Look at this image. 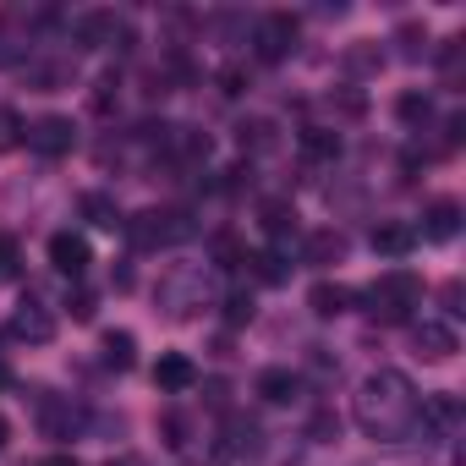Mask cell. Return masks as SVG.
Returning <instances> with one entry per match:
<instances>
[{"label":"cell","instance_id":"f546056e","mask_svg":"<svg viewBox=\"0 0 466 466\" xmlns=\"http://www.w3.org/2000/svg\"><path fill=\"white\" fill-rule=\"evenodd\" d=\"M66 308H72V319H83V324L94 319V297H88V291H77V297H72Z\"/></svg>","mask_w":466,"mask_h":466},{"label":"cell","instance_id":"ac0fdd59","mask_svg":"<svg viewBox=\"0 0 466 466\" xmlns=\"http://www.w3.org/2000/svg\"><path fill=\"white\" fill-rule=\"evenodd\" d=\"M302 258L308 264H340L346 258V237H340V230H313L308 248H302Z\"/></svg>","mask_w":466,"mask_h":466},{"label":"cell","instance_id":"7c38bea8","mask_svg":"<svg viewBox=\"0 0 466 466\" xmlns=\"http://www.w3.org/2000/svg\"><path fill=\"white\" fill-rule=\"evenodd\" d=\"M461 422V400L455 395H428L422 400V417H417V433L422 439H450Z\"/></svg>","mask_w":466,"mask_h":466},{"label":"cell","instance_id":"5bb4252c","mask_svg":"<svg viewBox=\"0 0 466 466\" xmlns=\"http://www.w3.org/2000/svg\"><path fill=\"white\" fill-rule=\"evenodd\" d=\"M461 230V203L455 198H433L428 208H422V230L417 237H428V242H450Z\"/></svg>","mask_w":466,"mask_h":466},{"label":"cell","instance_id":"836d02e7","mask_svg":"<svg viewBox=\"0 0 466 466\" xmlns=\"http://www.w3.org/2000/svg\"><path fill=\"white\" fill-rule=\"evenodd\" d=\"M6 439H12V422H6V417H0V450H6Z\"/></svg>","mask_w":466,"mask_h":466},{"label":"cell","instance_id":"ba28073f","mask_svg":"<svg viewBox=\"0 0 466 466\" xmlns=\"http://www.w3.org/2000/svg\"><path fill=\"white\" fill-rule=\"evenodd\" d=\"M34 154H45V159H61V154H72V143H77V127L66 121V116H39L34 127H28V137H23Z\"/></svg>","mask_w":466,"mask_h":466},{"label":"cell","instance_id":"e575fe53","mask_svg":"<svg viewBox=\"0 0 466 466\" xmlns=\"http://www.w3.org/2000/svg\"><path fill=\"white\" fill-rule=\"evenodd\" d=\"M6 384H12V373H6V362H0V390H6Z\"/></svg>","mask_w":466,"mask_h":466},{"label":"cell","instance_id":"d6a6232c","mask_svg":"<svg viewBox=\"0 0 466 466\" xmlns=\"http://www.w3.org/2000/svg\"><path fill=\"white\" fill-rule=\"evenodd\" d=\"M23 61V45H6V39H0V66H17Z\"/></svg>","mask_w":466,"mask_h":466},{"label":"cell","instance_id":"9a60e30c","mask_svg":"<svg viewBox=\"0 0 466 466\" xmlns=\"http://www.w3.org/2000/svg\"><path fill=\"white\" fill-rule=\"evenodd\" d=\"M308 308H313L319 319H340V313H351V308H357V291H351V286H340V280H319V286L308 291Z\"/></svg>","mask_w":466,"mask_h":466},{"label":"cell","instance_id":"d6986e66","mask_svg":"<svg viewBox=\"0 0 466 466\" xmlns=\"http://www.w3.org/2000/svg\"><path fill=\"white\" fill-rule=\"evenodd\" d=\"M297 143H302V154H308V159H335V154H340V137H335L329 127H302V137H297Z\"/></svg>","mask_w":466,"mask_h":466},{"label":"cell","instance_id":"2e32d148","mask_svg":"<svg viewBox=\"0 0 466 466\" xmlns=\"http://www.w3.org/2000/svg\"><path fill=\"white\" fill-rule=\"evenodd\" d=\"M417 248V225H406V219H384V225H373V253H384V258H406Z\"/></svg>","mask_w":466,"mask_h":466},{"label":"cell","instance_id":"1f68e13d","mask_svg":"<svg viewBox=\"0 0 466 466\" xmlns=\"http://www.w3.org/2000/svg\"><path fill=\"white\" fill-rule=\"evenodd\" d=\"M39 466H83V461H77V455H72V450H56V455H45V461H39Z\"/></svg>","mask_w":466,"mask_h":466},{"label":"cell","instance_id":"52a82bcc","mask_svg":"<svg viewBox=\"0 0 466 466\" xmlns=\"http://www.w3.org/2000/svg\"><path fill=\"white\" fill-rule=\"evenodd\" d=\"M77 45L105 50V45H132V23L121 12H83L77 17Z\"/></svg>","mask_w":466,"mask_h":466},{"label":"cell","instance_id":"83f0119b","mask_svg":"<svg viewBox=\"0 0 466 466\" xmlns=\"http://www.w3.org/2000/svg\"><path fill=\"white\" fill-rule=\"evenodd\" d=\"M23 269V253H17V242L12 237H0V275H17Z\"/></svg>","mask_w":466,"mask_h":466},{"label":"cell","instance_id":"30bf717a","mask_svg":"<svg viewBox=\"0 0 466 466\" xmlns=\"http://www.w3.org/2000/svg\"><path fill=\"white\" fill-rule=\"evenodd\" d=\"M50 264H56V275L83 280V275H88V264H94L88 237H77V230H56V237H50Z\"/></svg>","mask_w":466,"mask_h":466},{"label":"cell","instance_id":"8fae6325","mask_svg":"<svg viewBox=\"0 0 466 466\" xmlns=\"http://www.w3.org/2000/svg\"><path fill=\"white\" fill-rule=\"evenodd\" d=\"M12 335H17V340H34V346H50V340H56V313H50L45 302L23 297L17 313H12Z\"/></svg>","mask_w":466,"mask_h":466},{"label":"cell","instance_id":"277c9868","mask_svg":"<svg viewBox=\"0 0 466 466\" xmlns=\"http://www.w3.org/2000/svg\"><path fill=\"white\" fill-rule=\"evenodd\" d=\"M121 225H127L132 248H143V253H154V248H176V242L192 237V219H187L181 208H143V214H132V219H121Z\"/></svg>","mask_w":466,"mask_h":466},{"label":"cell","instance_id":"4fadbf2b","mask_svg":"<svg viewBox=\"0 0 466 466\" xmlns=\"http://www.w3.org/2000/svg\"><path fill=\"white\" fill-rule=\"evenodd\" d=\"M154 384H159L165 395H187V390L198 384V362H192L187 351H165V357L154 362Z\"/></svg>","mask_w":466,"mask_h":466},{"label":"cell","instance_id":"ffe728a7","mask_svg":"<svg viewBox=\"0 0 466 466\" xmlns=\"http://www.w3.org/2000/svg\"><path fill=\"white\" fill-rule=\"evenodd\" d=\"M83 214H88L99 230H116V225H121V208H116V198H105V192H83Z\"/></svg>","mask_w":466,"mask_h":466},{"label":"cell","instance_id":"7402d4cb","mask_svg":"<svg viewBox=\"0 0 466 466\" xmlns=\"http://www.w3.org/2000/svg\"><path fill=\"white\" fill-rule=\"evenodd\" d=\"M264 230H269L275 242H280V237H291V230H297V208H291V203H280V198H275V203H264Z\"/></svg>","mask_w":466,"mask_h":466},{"label":"cell","instance_id":"4316f807","mask_svg":"<svg viewBox=\"0 0 466 466\" xmlns=\"http://www.w3.org/2000/svg\"><path fill=\"white\" fill-rule=\"evenodd\" d=\"M225 319H230V324H248V319H253V297H248V291H230V297H225Z\"/></svg>","mask_w":466,"mask_h":466},{"label":"cell","instance_id":"cb8c5ba5","mask_svg":"<svg viewBox=\"0 0 466 466\" xmlns=\"http://www.w3.org/2000/svg\"><path fill=\"white\" fill-rule=\"evenodd\" d=\"M395 116H400V121H411V127H417V121H428V116H433V99H428V94H417V88H411V94H400V99H395Z\"/></svg>","mask_w":466,"mask_h":466},{"label":"cell","instance_id":"5b68a950","mask_svg":"<svg viewBox=\"0 0 466 466\" xmlns=\"http://www.w3.org/2000/svg\"><path fill=\"white\" fill-rule=\"evenodd\" d=\"M83 428H88V411H83L72 395H45V400H39V433H45V439L72 444V439H83Z\"/></svg>","mask_w":466,"mask_h":466},{"label":"cell","instance_id":"603a6c76","mask_svg":"<svg viewBox=\"0 0 466 466\" xmlns=\"http://www.w3.org/2000/svg\"><path fill=\"white\" fill-rule=\"evenodd\" d=\"M23 137H28V121H23L12 105H0V154H12Z\"/></svg>","mask_w":466,"mask_h":466},{"label":"cell","instance_id":"484cf974","mask_svg":"<svg viewBox=\"0 0 466 466\" xmlns=\"http://www.w3.org/2000/svg\"><path fill=\"white\" fill-rule=\"evenodd\" d=\"M242 148H275V127L269 121H248L242 127Z\"/></svg>","mask_w":466,"mask_h":466},{"label":"cell","instance_id":"d590c367","mask_svg":"<svg viewBox=\"0 0 466 466\" xmlns=\"http://www.w3.org/2000/svg\"><path fill=\"white\" fill-rule=\"evenodd\" d=\"M105 466H127V461H105Z\"/></svg>","mask_w":466,"mask_h":466},{"label":"cell","instance_id":"7a4b0ae2","mask_svg":"<svg viewBox=\"0 0 466 466\" xmlns=\"http://www.w3.org/2000/svg\"><path fill=\"white\" fill-rule=\"evenodd\" d=\"M154 297H159V308L170 319H198L208 308V297H214V275L203 264H170L159 275V291Z\"/></svg>","mask_w":466,"mask_h":466},{"label":"cell","instance_id":"e0dca14e","mask_svg":"<svg viewBox=\"0 0 466 466\" xmlns=\"http://www.w3.org/2000/svg\"><path fill=\"white\" fill-rule=\"evenodd\" d=\"M258 395H264L269 406H291V400L302 395V379H297L291 368H264V373H258Z\"/></svg>","mask_w":466,"mask_h":466},{"label":"cell","instance_id":"8992f818","mask_svg":"<svg viewBox=\"0 0 466 466\" xmlns=\"http://www.w3.org/2000/svg\"><path fill=\"white\" fill-rule=\"evenodd\" d=\"M297 39H302V28H297L291 12H269V17H258V28H253L258 61H286V56L297 50Z\"/></svg>","mask_w":466,"mask_h":466},{"label":"cell","instance_id":"4dcf8cb0","mask_svg":"<svg viewBox=\"0 0 466 466\" xmlns=\"http://www.w3.org/2000/svg\"><path fill=\"white\" fill-rule=\"evenodd\" d=\"M335 433H340V422H335L329 411H319V417H313V439H335Z\"/></svg>","mask_w":466,"mask_h":466},{"label":"cell","instance_id":"9c48e42d","mask_svg":"<svg viewBox=\"0 0 466 466\" xmlns=\"http://www.w3.org/2000/svg\"><path fill=\"white\" fill-rule=\"evenodd\" d=\"M411 346H417V357H428V362H450V357L461 351V335H455V324H444V319H417V324H411Z\"/></svg>","mask_w":466,"mask_h":466},{"label":"cell","instance_id":"f1b7e54d","mask_svg":"<svg viewBox=\"0 0 466 466\" xmlns=\"http://www.w3.org/2000/svg\"><path fill=\"white\" fill-rule=\"evenodd\" d=\"M400 45H406L400 56H406V61H417V56H422V45H428V34H422V28H400Z\"/></svg>","mask_w":466,"mask_h":466},{"label":"cell","instance_id":"3957f363","mask_svg":"<svg viewBox=\"0 0 466 466\" xmlns=\"http://www.w3.org/2000/svg\"><path fill=\"white\" fill-rule=\"evenodd\" d=\"M422 308V280L411 269H384L373 286H368V313L379 324H406L411 313Z\"/></svg>","mask_w":466,"mask_h":466},{"label":"cell","instance_id":"d4e9b609","mask_svg":"<svg viewBox=\"0 0 466 466\" xmlns=\"http://www.w3.org/2000/svg\"><path fill=\"white\" fill-rule=\"evenodd\" d=\"M248 264H258V280H269V286L291 280V269H297V264H286V253H258V258H248Z\"/></svg>","mask_w":466,"mask_h":466},{"label":"cell","instance_id":"44dd1931","mask_svg":"<svg viewBox=\"0 0 466 466\" xmlns=\"http://www.w3.org/2000/svg\"><path fill=\"white\" fill-rule=\"evenodd\" d=\"M132 357H137V340H132L127 329H110V335H105V362L127 373V368H132Z\"/></svg>","mask_w":466,"mask_h":466},{"label":"cell","instance_id":"6da1fadb","mask_svg":"<svg viewBox=\"0 0 466 466\" xmlns=\"http://www.w3.org/2000/svg\"><path fill=\"white\" fill-rule=\"evenodd\" d=\"M351 417L373 444H406V439H417L422 395L400 368H373L351 395Z\"/></svg>","mask_w":466,"mask_h":466}]
</instances>
